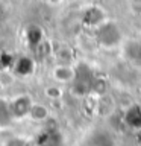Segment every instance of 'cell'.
Instances as JSON below:
<instances>
[{"mask_svg": "<svg viewBox=\"0 0 141 146\" xmlns=\"http://www.w3.org/2000/svg\"><path fill=\"white\" fill-rule=\"evenodd\" d=\"M47 2H50V3H58L59 0H47Z\"/></svg>", "mask_w": 141, "mask_h": 146, "instance_id": "obj_15", "label": "cell"}, {"mask_svg": "<svg viewBox=\"0 0 141 146\" xmlns=\"http://www.w3.org/2000/svg\"><path fill=\"white\" fill-rule=\"evenodd\" d=\"M34 59L29 58V56H20L17 58L15 61L12 62V67H14V72L20 76H27L34 72Z\"/></svg>", "mask_w": 141, "mask_h": 146, "instance_id": "obj_6", "label": "cell"}, {"mask_svg": "<svg viewBox=\"0 0 141 146\" xmlns=\"http://www.w3.org/2000/svg\"><path fill=\"white\" fill-rule=\"evenodd\" d=\"M36 145L38 146H61L62 145V137L56 129H47L38 137Z\"/></svg>", "mask_w": 141, "mask_h": 146, "instance_id": "obj_5", "label": "cell"}, {"mask_svg": "<svg viewBox=\"0 0 141 146\" xmlns=\"http://www.w3.org/2000/svg\"><path fill=\"white\" fill-rule=\"evenodd\" d=\"M88 146H111V139L106 134H96L88 141Z\"/></svg>", "mask_w": 141, "mask_h": 146, "instance_id": "obj_12", "label": "cell"}, {"mask_svg": "<svg viewBox=\"0 0 141 146\" xmlns=\"http://www.w3.org/2000/svg\"><path fill=\"white\" fill-rule=\"evenodd\" d=\"M53 75H55V78H56L58 81L68 82V81L73 79V76H74V68H71L68 66H58L56 68H55Z\"/></svg>", "mask_w": 141, "mask_h": 146, "instance_id": "obj_8", "label": "cell"}, {"mask_svg": "<svg viewBox=\"0 0 141 146\" xmlns=\"http://www.w3.org/2000/svg\"><path fill=\"white\" fill-rule=\"evenodd\" d=\"M26 38H27V43L34 47V46H36L38 43L43 41V31L38 26H30L26 32Z\"/></svg>", "mask_w": 141, "mask_h": 146, "instance_id": "obj_10", "label": "cell"}, {"mask_svg": "<svg viewBox=\"0 0 141 146\" xmlns=\"http://www.w3.org/2000/svg\"><path fill=\"white\" fill-rule=\"evenodd\" d=\"M34 50H35V55L38 58H44V56H47L49 52H50V44L45 43V41H41V43H38L36 46H34Z\"/></svg>", "mask_w": 141, "mask_h": 146, "instance_id": "obj_13", "label": "cell"}, {"mask_svg": "<svg viewBox=\"0 0 141 146\" xmlns=\"http://www.w3.org/2000/svg\"><path fill=\"white\" fill-rule=\"evenodd\" d=\"M73 90L77 94H86L88 91H91L94 85V78L93 72L86 64H79L74 68V76H73Z\"/></svg>", "mask_w": 141, "mask_h": 146, "instance_id": "obj_2", "label": "cell"}, {"mask_svg": "<svg viewBox=\"0 0 141 146\" xmlns=\"http://www.w3.org/2000/svg\"><path fill=\"white\" fill-rule=\"evenodd\" d=\"M47 108L44 107V105H40V104H34L32 105V110L29 113V116L34 119V120H44L45 117H47Z\"/></svg>", "mask_w": 141, "mask_h": 146, "instance_id": "obj_11", "label": "cell"}, {"mask_svg": "<svg viewBox=\"0 0 141 146\" xmlns=\"http://www.w3.org/2000/svg\"><path fill=\"white\" fill-rule=\"evenodd\" d=\"M6 146H34L29 140H24V139H12L8 141Z\"/></svg>", "mask_w": 141, "mask_h": 146, "instance_id": "obj_14", "label": "cell"}, {"mask_svg": "<svg viewBox=\"0 0 141 146\" xmlns=\"http://www.w3.org/2000/svg\"><path fill=\"white\" fill-rule=\"evenodd\" d=\"M32 99L29 96H17L15 99H12L11 102H9V108H11V113L14 119H23L26 116H29L30 110H32Z\"/></svg>", "mask_w": 141, "mask_h": 146, "instance_id": "obj_4", "label": "cell"}, {"mask_svg": "<svg viewBox=\"0 0 141 146\" xmlns=\"http://www.w3.org/2000/svg\"><path fill=\"white\" fill-rule=\"evenodd\" d=\"M123 56L132 66L141 67V40L130 38L123 43Z\"/></svg>", "mask_w": 141, "mask_h": 146, "instance_id": "obj_3", "label": "cell"}, {"mask_svg": "<svg viewBox=\"0 0 141 146\" xmlns=\"http://www.w3.org/2000/svg\"><path fill=\"white\" fill-rule=\"evenodd\" d=\"M84 21L86 23V25H91V26H99L100 23L105 21V15L103 12L100 11L99 8H88L84 14Z\"/></svg>", "mask_w": 141, "mask_h": 146, "instance_id": "obj_7", "label": "cell"}, {"mask_svg": "<svg viewBox=\"0 0 141 146\" xmlns=\"http://www.w3.org/2000/svg\"><path fill=\"white\" fill-rule=\"evenodd\" d=\"M96 36H97L99 44L105 49H112L121 43V31L117 23L105 20L100 23L96 31Z\"/></svg>", "mask_w": 141, "mask_h": 146, "instance_id": "obj_1", "label": "cell"}, {"mask_svg": "<svg viewBox=\"0 0 141 146\" xmlns=\"http://www.w3.org/2000/svg\"><path fill=\"white\" fill-rule=\"evenodd\" d=\"M14 120V116L9 108V102L0 100V126H8Z\"/></svg>", "mask_w": 141, "mask_h": 146, "instance_id": "obj_9", "label": "cell"}]
</instances>
